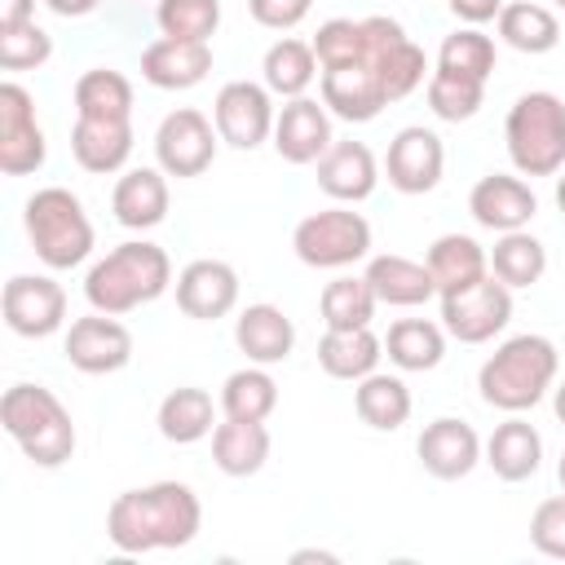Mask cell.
<instances>
[{"label":"cell","instance_id":"cell-1","mask_svg":"<svg viewBox=\"0 0 565 565\" xmlns=\"http://www.w3.org/2000/svg\"><path fill=\"white\" fill-rule=\"evenodd\" d=\"M199 525H203V503L185 481L137 486V490L115 494L106 508V534L128 556L159 552V547H185L194 543Z\"/></svg>","mask_w":565,"mask_h":565},{"label":"cell","instance_id":"cell-2","mask_svg":"<svg viewBox=\"0 0 565 565\" xmlns=\"http://www.w3.org/2000/svg\"><path fill=\"white\" fill-rule=\"evenodd\" d=\"M172 287V260L150 238H128L110 247L88 274H84V300L97 313H132L150 300H159Z\"/></svg>","mask_w":565,"mask_h":565},{"label":"cell","instance_id":"cell-3","mask_svg":"<svg viewBox=\"0 0 565 565\" xmlns=\"http://www.w3.org/2000/svg\"><path fill=\"white\" fill-rule=\"evenodd\" d=\"M556 371H561V353L547 335H512L503 340L477 371V388H481V402L494 406V411H508V415H521L530 406H539L547 397V388L556 384Z\"/></svg>","mask_w":565,"mask_h":565},{"label":"cell","instance_id":"cell-4","mask_svg":"<svg viewBox=\"0 0 565 565\" xmlns=\"http://www.w3.org/2000/svg\"><path fill=\"white\" fill-rule=\"evenodd\" d=\"M0 424L35 468H62L75 455L71 411L44 384H13L0 397Z\"/></svg>","mask_w":565,"mask_h":565},{"label":"cell","instance_id":"cell-5","mask_svg":"<svg viewBox=\"0 0 565 565\" xmlns=\"http://www.w3.org/2000/svg\"><path fill=\"white\" fill-rule=\"evenodd\" d=\"M508 159L521 177H556L565 168V102L556 93H521L503 119Z\"/></svg>","mask_w":565,"mask_h":565},{"label":"cell","instance_id":"cell-6","mask_svg":"<svg viewBox=\"0 0 565 565\" xmlns=\"http://www.w3.org/2000/svg\"><path fill=\"white\" fill-rule=\"evenodd\" d=\"M22 225H26V238H31L35 256L49 269H75L93 252V221H88L79 194H71L66 185L35 190L26 199Z\"/></svg>","mask_w":565,"mask_h":565},{"label":"cell","instance_id":"cell-7","mask_svg":"<svg viewBox=\"0 0 565 565\" xmlns=\"http://www.w3.org/2000/svg\"><path fill=\"white\" fill-rule=\"evenodd\" d=\"M291 247L309 269H344L371 256V221L344 203L322 207V212H309L291 230Z\"/></svg>","mask_w":565,"mask_h":565},{"label":"cell","instance_id":"cell-8","mask_svg":"<svg viewBox=\"0 0 565 565\" xmlns=\"http://www.w3.org/2000/svg\"><path fill=\"white\" fill-rule=\"evenodd\" d=\"M441 327L459 344H486L512 322V287L499 282L494 274L477 278L472 287L441 291Z\"/></svg>","mask_w":565,"mask_h":565},{"label":"cell","instance_id":"cell-9","mask_svg":"<svg viewBox=\"0 0 565 565\" xmlns=\"http://www.w3.org/2000/svg\"><path fill=\"white\" fill-rule=\"evenodd\" d=\"M216 124L194 110V106H177L163 115L159 132H154V159L168 177H203L216 159Z\"/></svg>","mask_w":565,"mask_h":565},{"label":"cell","instance_id":"cell-10","mask_svg":"<svg viewBox=\"0 0 565 565\" xmlns=\"http://www.w3.org/2000/svg\"><path fill=\"white\" fill-rule=\"evenodd\" d=\"M274 97L265 84H252V79H230L221 84L216 102H212V124L221 132L225 146L234 150H256L260 141L274 137Z\"/></svg>","mask_w":565,"mask_h":565},{"label":"cell","instance_id":"cell-11","mask_svg":"<svg viewBox=\"0 0 565 565\" xmlns=\"http://www.w3.org/2000/svg\"><path fill=\"white\" fill-rule=\"evenodd\" d=\"M49 159L44 128L35 124V102L22 84H0V172L31 177Z\"/></svg>","mask_w":565,"mask_h":565},{"label":"cell","instance_id":"cell-12","mask_svg":"<svg viewBox=\"0 0 565 565\" xmlns=\"http://www.w3.org/2000/svg\"><path fill=\"white\" fill-rule=\"evenodd\" d=\"M62 353L84 375H110V371H124L132 362V331L115 313L93 309V313L71 322V331L62 340Z\"/></svg>","mask_w":565,"mask_h":565},{"label":"cell","instance_id":"cell-13","mask_svg":"<svg viewBox=\"0 0 565 565\" xmlns=\"http://www.w3.org/2000/svg\"><path fill=\"white\" fill-rule=\"evenodd\" d=\"M0 305H4L9 331L26 340H44L66 322V291L44 274H13L4 282Z\"/></svg>","mask_w":565,"mask_h":565},{"label":"cell","instance_id":"cell-14","mask_svg":"<svg viewBox=\"0 0 565 565\" xmlns=\"http://www.w3.org/2000/svg\"><path fill=\"white\" fill-rule=\"evenodd\" d=\"M322 106L344 124H371L388 106L380 66L371 57H358V62H344V66H327L322 71Z\"/></svg>","mask_w":565,"mask_h":565},{"label":"cell","instance_id":"cell-15","mask_svg":"<svg viewBox=\"0 0 565 565\" xmlns=\"http://www.w3.org/2000/svg\"><path fill=\"white\" fill-rule=\"evenodd\" d=\"M331 110L318 102V97H287L282 110L274 115V150L278 159L305 168V163H318L327 150H331Z\"/></svg>","mask_w":565,"mask_h":565},{"label":"cell","instance_id":"cell-16","mask_svg":"<svg viewBox=\"0 0 565 565\" xmlns=\"http://www.w3.org/2000/svg\"><path fill=\"white\" fill-rule=\"evenodd\" d=\"M441 168H446V146H441V137L433 128L411 124V128H402L388 141L384 172H388V185L393 190H402V194H428L441 181Z\"/></svg>","mask_w":565,"mask_h":565},{"label":"cell","instance_id":"cell-17","mask_svg":"<svg viewBox=\"0 0 565 565\" xmlns=\"http://www.w3.org/2000/svg\"><path fill=\"white\" fill-rule=\"evenodd\" d=\"M415 455H419V463H424L428 477L459 481V477H468L481 463V437H477V428L468 419L441 415V419L424 424V433L415 441Z\"/></svg>","mask_w":565,"mask_h":565},{"label":"cell","instance_id":"cell-18","mask_svg":"<svg viewBox=\"0 0 565 565\" xmlns=\"http://www.w3.org/2000/svg\"><path fill=\"white\" fill-rule=\"evenodd\" d=\"M468 212L481 230H494V234H508V230H525L539 212V199L534 190L512 177V172H490L472 185L468 194Z\"/></svg>","mask_w":565,"mask_h":565},{"label":"cell","instance_id":"cell-19","mask_svg":"<svg viewBox=\"0 0 565 565\" xmlns=\"http://www.w3.org/2000/svg\"><path fill=\"white\" fill-rule=\"evenodd\" d=\"M238 305V274L225 260H190L177 274V309L199 322H216Z\"/></svg>","mask_w":565,"mask_h":565},{"label":"cell","instance_id":"cell-20","mask_svg":"<svg viewBox=\"0 0 565 565\" xmlns=\"http://www.w3.org/2000/svg\"><path fill=\"white\" fill-rule=\"evenodd\" d=\"M212 71V44L207 40H172V35H159L154 44L141 49V79L154 84V88H194L203 84Z\"/></svg>","mask_w":565,"mask_h":565},{"label":"cell","instance_id":"cell-21","mask_svg":"<svg viewBox=\"0 0 565 565\" xmlns=\"http://www.w3.org/2000/svg\"><path fill=\"white\" fill-rule=\"evenodd\" d=\"M168 172L163 168H128L110 190V212L124 230H154L168 216Z\"/></svg>","mask_w":565,"mask_h":565},{"label":"cell","instance_id":"cell-22","mask_svg":"<svg viewBox=\"0 0 565 565\" xmlns=\"http://www.w3.org/2000/svg\"><path fill=\"white\" fill-rule=\"evenodd\" d=\"M234 344L247 362L256 366H274V362H287L291 349H296V327L291 318L278 309V305H247L238 318H234Z\"/></svg>","mask_w":565,"mask_h":565},{"label":"cell","instance_id":"cell-23","mask_svg":"<svg viewBox=\"0 0 565 565\" xmlns=\"http://www.w3.org/2000/svg\"><path fill=\"white\" fill-rule=\"evenodd\" d=\"M375 181H380V168H375V154L366 141H331V150L318 159V185L335 203L371 199Z\"/></svg>","mask_w":565,"mask_h":565},{"label":"cell","instance_id":"cell-24","mask_svg":"<svg viewBox=\"0 0 565 565\" xmlns=\"http://www.w3.org/2000/svg\"><path fill=\"white\" fill-rule=\"evenodd\" d=\"M71 154L84 172H119L132 154V119H79L71 128Z\"/></svg>","mask_w":565,"mask_h":565},{"label":"cell","instance_id":"cell-25","mask_svg":"<svg viewBox=\"0 0 565 565\" xmlns=\"http://www.w3.org/2000/svg\"><path fill=\"white\" fill-rule=\"evenodd\" d=\"M366 282H371L375 300L380 305H393V309H415V305H428L437 296V282H433L428 265L424 260H411V256H397V252L371 256Z\"/></svg>","mask_w":565,"mask_h":565},{"label":"cell","instance_id":"cell-26","mask_svg":"<svg viewBox=\"0 0 565 565\" xmlns=\"http://www.w3.org/2000/svg\"><path fill=\"white\" fill-rule=\"evenodd\" d=\"M481 455H486V463L494 468L499 481H525L543 463V437H539V428L530 419L508 415L503 424H494V433L486 437Z\"/></svg>","mask_w":565,"mask_h":565},{"label":"cell","instance_id":"cell-27","mask_svg":"<svg viewBox=\"0 0 565 565\" xmlns=\"http://www.w3.org/2000/svg\"><path fill=\"white\" fill-rule=\"evenodd\" d=\"M212 459L225 477H256L269 459V428L265 419H230L212 428Z\"/></svg>","mask_w":565,"mask_h":565},{"label":"cell","instance_id":"cell-28","mask_svg":"<svg viewBox=\"0 0 565 565\" xmlns=\"http://www.w3.org/2000/svg\"><path fill=\"white\" fill-rule=\"evenodd\" d=\"M424 265H428V274L437 282V296H441V291H459V287H472L477 278H486L490 274V252L472 234H441V238H433Z\"/></svg>","mask_w":565,"mask_h":565},{"label":"cell","instance_id":"cell-29","mask_svg":"<svg viewBox=\"0 0 565 565\" xmlns=\"http://www.w3.org/2000/svg\"><path fill=\"white\" fill-rule=\"evenodd\" d=\"M380 358H384V340L371 331V327H358V331H327L318 340V366L331 375V380H362L371 371H380Z\"/></svg>","mask_w":565,"mask_h":565},{"label":"cell","instance_id":"cell-30","mask_svg":"<svg viewBox=\"0 0 565 565\" xmlns=\"http://www.w3.org/2000/svg\"><path fill=\"white\" fill-rule=\"evenodd\" d=\"M353 411L366 428L375 433H393L411 419V388L402 375H388V371H371L358 380L353 388Z\"/></svg>","mask_w":565,"mask_h":565},{"label":"cell","instance_id":"cell-31","mask_svg":"<svg viewBox=\"0 0 565 565\" xmlns=\"http://www.w3.org/2000/svg\"><path fill=\"white\" fill-rule=\"evenodd\" d=\"M260 75H265V88L269 93H278V97H305L309 84L322 75V66H318L313 44H305L296 35H282V40H274L265 49Z\"/></svg>","mask_w":565,"mask_h":565},{"label":"cell","instance_id":"cell-32","mask_svg":"<svg viewBox=\"0 0 565 565\" xmlns=\"http://www.w3.org/2000/svg\"><path fill=\"white\" fill-rule=\"evenodd\" d=\"M384 349L397 371H433L446 358V327L433 318H397L384 335Z\"/></svg>","mask_w":565,"mask_h":565},{"label":"cell","instance_id":"cell-33","mask_svg":"<svg viewBox=\"0 0 565 565\" xmlns=\"http://www.w3.org/2000/svg\"><path fill=\"white\" fill-rule=\"evenodd\" d=\"M216 428V402L207 388H172L163 402H159V433L163 441L172 446H190V441H203L207 433Z\"/></svg>","mask_w":565,"mask_h":565},{"label":"cell","instance_id":"cell-34","mask_svg":"<svg viewBox=\"0 0 565 565\" xmlns=\"http://www.w3.org/2000/svg\"><path fill=\"white\" fill-rule=\"evenodd\" d=\"M499 26V40L516 53H552L561 44V22L547 4H534V0H512L499 9L494 18Z\"/></svg>","mask_w":565,"mask_h":565},{"label":"cell","instance_id":"cell-35","mask_svg":"<svg viewBox=\"0 0 565 565\" xmlns=\"http://www.w3.org/2000/svg\"><path fill=\"white\" fill-rule=\"evenodd\" d=\"M490 274L499 282H508L512 291L516 287H534L547 274V247L530 230H508L490 247Z\"/></svg>","mask_w":565,"mask_h":565},{"label":"cell","instance_id":"cell-36","mask_svg":"<svg viewBox=\"0 0 565 565\" xmlns=\"http://www.w3.org/2000/svg\"><path fill=\"white\" fill-rule=\"evenodd\" d=\"M79 119H132V84L110 66H93L75 79Z\"/></svg>","mask_w":565,"mask_h":565},{"label":"cell","instance_id":"cell-37","mask_svg":"<svg viewBox=\"0 0 565 565\" xmlns=\"http://www.w3.org/2000/svg\"><path fill=\"white\" fill-rule=\"evenodd\" d=\"M375 305H380V300H375L366 274H362V278L340 274V278H331V282L322 287V296H318V309H322L327 331H358V327H371Z\"/></svg>","mask_w":565,"mask_h":565},{"label":"cell","instance_id":"cell-38","mask_svg":"<svg viewBox=\"0 0 565 565\" xmlns=\"http://www.w3.org/2000/svg\"><path fill=\"white\" fill-rule=\"evenodd\" d=\"M278 406V384L265 366H243L234 375H225L221 384V411L230 419H269Z\"/></svg>","mask_w":565,"mask_h":565},{"label":"cell","instance_id":"cell-39","mask_svg":"<svg viewBox=\"0 0 565 565\" xmlns=\"http://www.w3.org/2000/svg\"><path fill=\"white\" fill-rule=\"evenodd\" d=\"M424 93H428V110L437 119H446V124L472 119L481 110V102H486V84L481 79L459 75V71H441V66L428 75V88Z\"/></svg>","mask_w":565,"mask_h":565},{"label":"cell","instance_id":"cell-40","mask_svg":"<svg viewBox=\"0 0 565 565\" xmlns=\"http://www.w3.org/2000/svg\"><path fill=\"white\" fill-rule=\"evenodd\" d=\"M494 40L481 31V26H459V31H450L446 40H441V49H437V66L441 71H459V75H472V79H490V71H494Z\"/></svg>","mask_w":565,"mask_h":565},{"label":"cell","instance_id":"cell-41","mask_svg":"<svg viewBox=\"0 0 565 565\" xmlns=\"http://www.w3.org/2000/svg\"><path fill=\"white\" fill-rule=\"evenodd\" d=\"M154 22L172 40H207L212 44V35L221 26V0H159Z\"/></svg>","mask_w":565,"mask_h":565},{"label":"cell","instance_id":"cell-42","mask_svg":"<svg viewBox=\"0 0 565 565\" xmlns=\"http://www.w3.org/2000/svg\"><path fill=\"white\" fill-rule=\"evenodd\" d=\"M313 53H318V66H344V62H358L366 57V31H362V18H327L318 31H313Z\"/></svg>","mask_w":565,"mask_h":565},{"label":"cell","instance_id":"cell-43","mask_svg":"<svg viewBox=\"0 0 565 565\" xmlns=\"http://www.w3.org/2000/svg\"><path fill=\"white\" fill-rule=\"evenodd\" d=\"M53 57V35L31 18L18 26H0V66L4 71H35Z\"/></svg>","mask_w":565,"mask_h":565},{"label":"cell","instance_id":"cell-44","mask_svg":"<svg viewBox=\"0 0 565 565\" xmlns=\"http://www.w3.org/2000/svg\"><path fill=\"white\" fill-rule=\"evenodd\" d=\"M530 543H534L543 556L565 561V490L552 494V499H543V503L534 508V516H530Z\"/></svg>","mask_w":565,"mask_h":565},{"label":"cell","instance_id":"cell-45","mask_svg":"<svg viewBox=\"0 0 565 565\" xmlns=\"http://www.w3.org/2000/svg\"><path fill=\"white\" fill-rule=\"evenodd\" d=\"M313 0H247V13L269 31H291L309 18Z\"/></svg>","mask_w":565,"mask_h":565},{"label":"cell","instance_id":"cell-46","mask_svg":"<svg viewBox=\"0 0 565 565\" xmlns=\"http://www.w3.org/2000/svg\"><path fill=\"white\" fill-rule=\"evenodd\" d=\"M446 4H450V13H455L459 22H468V26L494 22L499 9H503V0H446Z\"/></svg>","mask_w":565,"mask_h":565},{"label":"cell","instance_id":"cell-47","mask_svg":"<svg viewBox=\"0 0 565 565\" xmlns=\"http://www.w3.org/2000/svg\"><path fill=\"white\" fill-rule=\"evenodd\" d=\"M35 18V0H0V26H18Z\"/></svg>","mask_w":565,"mask_h":565},{"label":"cell","instance_id":"cell-48","mask_svg":"<svg viewBox=\"0 0 565 565\" xmlns=\"http://www.w3.org/2000/svg\"><path fill=\"white\" fill-rule=\"evenodd\" d=\"M57 18H84V13H93L102 0H44Z\"/></svg>","mask_w":565,"mask_h":565},{"label":"cell","instance_id":"cell-49","mask_svg":"<svg viewBox=\"0 0 565 565\" xmlns=\"http://www.w3.org/2000/svg\"><path fill=\"white\" fill-rule=\"evenodd\" d=\"M552 411H556V419L565 424V380H561V384L552 388Z\"/></svg>","mask_w":565,"mask_h":565},{"label":"cell","instance_id":"cell-50","mask_svg":"<svg viewBox=\"0 0 565 565\" xmlns=\"http://www.w3.org/2000/svg\"><path fill=\"white\" fill-rule=\"evenodd\" d=\"M556 207L565 212V168H561V177H556Z\"/></svg>","mask_w":565,"mask_h":565},{"label":"cell","instance_id":"cell-51","mask_svg":"<svg viewBox=\"0 0 565 565\" xmlns=\"http://www.w3.org/2000/svg\"><path fill=\"white\" fill-rule=\"evenodd\" d=\"M556 481H561V490H565V450H561V463H556Z\"/></svg>","mask_w":565,"mask_h":565},{"label":"cell","instance_id":"cell-52","mask_svg":"<svg viewBox=\"0 0 565 565\" xmlns=\"http://www.w3.org/2000/svg\"><path fill=\"white\" fill-rule=\"evenodd\" d=\"M552 4H556V9H565V0H552Z\"/></svg>","mask_w":565,"mask_h":565}]
</instances>
